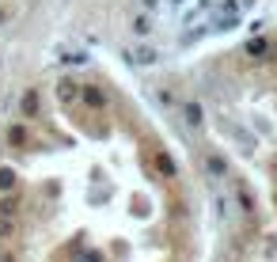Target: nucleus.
I'll use <instances>...</instances> for the list:
<instances>
[{"mask_svg":"<svg viewBox=\"0 0 277 262\" xmlns=\"http://www.w3.org/2000/svg\"><path fill=\"white\" fill-rule=\"evenodd\" d=\"M57 95L65 103H72V99H76V84H72V80H61V84H57Z\"/></svg>","mask_w":277,"mask_h":262,"instance_id":"20e7f679","label":"nucleus"},{"mask_svg":"<svg viewBox=\"0 0 277 262\" xmlns=\"http://www.w3.org/2000/svg\"><path fill=\"white\" fill-rule=\"evenodd\" d=\"M38 110H42V99H38V92H27V95H23V114H31V118H35Z\"/></svg>","mask_w":277,"mask_h":262,"instance_id":"f03ea898","label":"nucleus"},{"mask_svg":"<svg viewBox=\"0 0 277 262\" xmlns=\"http://www.w3.org/2000/svg\"><path fill=\"white\" fill-rule=\"evenodd\" d=\"M84 99H87V103H95V107H103V103H106V95L99 92V88H84Z\"/></svg>","mask_w":277,"mask_h":262,"instance_id":"39448f33","label":"nucleus"},{"mask_svg":"<svg viewBox=\"0 0 277 262\" xmlns=\"http://www.w3.org/2000/svg\"><path fill=\"white\" fill-rule=\"evenodd\" d=\"M129 57L137 61V65H148V61H156V50H133Z\"/></svg>","mask_w":277,"mask_h":262,"instance_id":"423d86ee","label":"nucleus"},{"mask_svg":"<svg viewBox=\"0 0 277 262\" xmlns=\"http://www.w3.org/2000/svg\"><path fill=\"white\" fill-rule=\"evenodd\" d=\"M133 31H137V34H148V31H152V23H148V16H137V19H133Z\"/></svg>","mask_w":277,"mask_h":262,"instance_id":"6e6552de","label":"nucleus"},{"mask_svg":"<svg viewBox=\"0 0 277 262\" xmlns=\"http://www.w3.org/2000/svg\"><path fill=\"white\" fill-rule=\"evenodd\" d=\"M16 236H19V220L0 213V239H16Z\"/></svg>","mask_w":277,"mask_h":262,"instance_id":"f257e3e1","label":"nucleus"},{"mask_svg":"<svg viewBox=\"0 0 277 262\" xmlns=\"http://www.w3.org/2000/svg\"><path fill=\"white\" fill-rule=\"evenodd\" d=\"M182 114H186V122H190V126H201V107H198V103H186V107H182Z\"/></svg>","mask_w":277,"mask_h":262,"instance_id":"7ed1b4c3","label":"nucleus"},{"mask_svg":"<svg viewBox=\"0 0 277 262\" xmlns=\"http://www.w3.org/2000/svg\"><path fill=\"white\" fill-rule=\"evenodd\" d=\"M12 186H16V171H0V190H12Z\"/></svg>","mask_w":277,"mask_h":262,"instance_id":"0eeeda50","label":"nucleus"}]
</instances>
